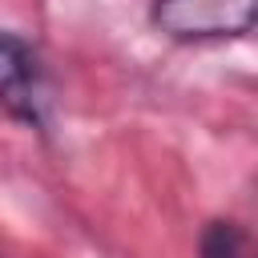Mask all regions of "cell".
<instances>
[{"label": "cell", "instance_id": "obj_1", "mask_svg": "<svg viewBox=\"0 0 258 258\" xmlns=\"http://www.w3.org/2000/svg\"><path fill=\"white\" fill-rule=\"evenodd\" d=\"M149 24L173 44H218L258 28V0H153Z\"/></svg>", "mask_w": 258, "mask_h": 258}, {"label": "cell", "instance_id": "obj_2", "mask_svg": "<svg viewBox=\"0 0 258 258\" xmlns=\"http://www.w3.org/2000/svg\"><path fill=\"white\" fill-rule=\"evenodd\" d=\"M48 105H52L48 77H44L36 48L12 32H0V109L12 121L44 133L48 129Z\"/></svg>", "mask_w": 258, "mask_h": 258}, {"label": "cell", "instance_id": "obj_3", "mask_svg": "<svg viewBox=\"0 0 258 258\" xmlns=\"http://www.w3.org/2000/svg\"><path fill=\"white\" fill-rule=\"evenodd\" d=\"M198 250L202 258H258V234L238 222H210Z\"/></svg>", "mask_w": 258, "mask_h": 258}]
</instances>
